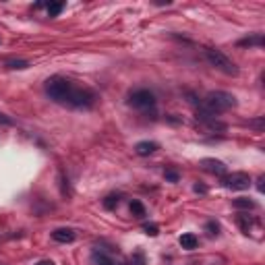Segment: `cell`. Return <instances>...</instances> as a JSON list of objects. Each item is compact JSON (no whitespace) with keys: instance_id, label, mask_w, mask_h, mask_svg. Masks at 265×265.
Here are the masks:
<instances>
[{"instance_id":"obj_1","label":"cell","mask_w":265,"mask_h":265,"mask_svg":"<svg viewBox=\"0 0 265 265\" xmlns=\"http://www.w3.org/2000/svg\"><path fill=\"white\" fill-rule=\"evenodd\" d=\"M44 91L52 101H56L60 106H69V108H77V110L93 108L97 101V93L93 89L75 85V81L60 77V75L50 77L44 83Z\"/></svg>"},{"instance_id":"obj_2","label":"cell","mask_w":265,"mask_h":265,"mask_svg":"<svg viewBox=\"0 0 265 265\" xmlns=\"http://www.w3.org/2000/svg\"><path fill=\"white\" fill-rule=\"evenodd\" d=\"M236 95L228 93V91H209L203 101L199 104V110H205L207 114H222L226 110H232L236 108Z\"/></svg>"},{"instance_id":"obj_3","label":"cell","mask_w":265,"mask_h":265,"mask_svg":"<svg viewBox=\"0 0 265 265\" xmlns=\"http://www.w3.org/2000/svg\"><path fill=\"white\" fill-rule=\"evenodd\" d=\"M205 60L214 67V69H218L220 73H224V75H230V77H236L238 75V67L224 54L222 50H216V48H207L205 50Z\"/></svg>"},{"instance_id":"obj_4","label":"cell","mask_w":265,"mask_h":265,"mask_svg":"<svg viewBox=\"0 0 265 265\" xmlns=\"http://www.w3.org/2000/svg\"><path fill=\"white\" fill-rule=\"evenodd\" d=\"M129 106L137 110H149V108H155V93L141 87V89H135L129 93Z\"/></svg>"},{"instance_id":"obj_5","label":"cell","mask_w":265,"mask_h":265,"mask_svg":"<svg viewBox=\"0 0 265 265\" xmlns=\"http://www.w3.org/2000/svg\"><path fill=\"white\" fill-rule=\"evenodd\" d=\"M222 187L230 191H247L251 187V176L247 172H232L222 176Z\"/></svg>"},{"instance_id":"obj_6","label":"cell","mask_w":265,"mask_h":265,"mask_svg":"<svg viewBox=\"0 0 265 265\" xmlns=\"http://www.w3.org/2000/svg\"><path fill=\"white\" fill-rule=\"evenodd\" d=\"M199 166L209 172V174H216V176H224L228 172V166L222 162V160H216V157H203V160L199 162Z\"/></svg>"},{"instance_id":"obj_7","label":"cell","mask_w":265,"mask_h":265,"mask_svg":"<svg viewBox=\"0 0 265 265\" xmlns=\"http://www.w3.org/2000/svg\"><path fill=\"white\" fill-rule=\"evenodd\" d=\"M236 222H238L240 230H242L247 236H249V234H253V232H263V228H261V220H257V218H253V216H249V214L238 216V218H236Z\"/></svg>"},{"instance_id":"obj_8","label":"cell","mask_w":265,"mask_h":265,"mask_svg":"<svg viewBox=\"0 0 265 265\" xmlns=\"http://www.w3.org/2000/svg\"><path fill=\"white\" fill-rule=\"evenodd\" d=\"M77 238L75 230L73 228H56L52 232V240L54 242H60V244H67V242H73Z\"/></svg>"},{"instance_id":"obj_9","label":"cell","mask_w":265,"mask_h":265,"mask_svg":"<svg viewBox=\"0 0 265 265\" xmlns=\"http://www.w3.org/2000/svg\"><path fill=\"white\" fill-rule=\"evenodd\" d=\"M157 149H160V145H157L155 141H139L135 145V153L141 155V157H147V155H153Z\"/></svg>"},{"instance_id":"obj_10","label":"cell","mask_w":265,"mask_h":265,"mask_svg":"<svg viewBox=\"0 0 265 265\" xmlns=\"http://www.w3.org/2000/svg\"><path fill=\"white\" fill-rule=\"evenodd\" d=\"M263 44H265V35L263 33H253V35H247V37L238 39L240 48H263Z\"/></svg>"},{"instance_id":"obj_11","label":"cell","mask_w":265,"mask_h":265,"mask_svg":"<svg viewBox=\"0 0 265 265\" xmlns=\"http://www.w3.org/2000/svg\"><path fill=\"white\" fill-rule=\"evenodd\" d=\"M178 242H180V247H182L185 251H193V249H197V247H199V238H197L195 234H191V232L182 234V236L178 238Z\"/></svg>"},{"instance_id":"obj_12","label":"cell","mask_w":265,"mask_h":265,"mask_svg":"<svg viewBox=\"0 0 265 265\" xmlns=\"http://www.w3.org/2000/svg\"><path fill=\"white\" fill-rule=\"evenodd\" d=\"M232 207H234V209H247V211H249V209H255L257 203H255L253 199H249V197H238V199L232 201Z\"/></svg>"},{"instance_id":"obj_13","label":"cell","mask_w":265,"mask_h":265,"mask_svg":"<svg viewBox=\"0 0 265 265\" xmlns=\"http://www.w3.org/2000/svg\"><path fill=\"white\" fill-rule=\"evenodd\" d=\"M5 67L11 69V71H23V69H29V63L23 60V58H11V60L5 63Z\"/></svg>"},{"instance_id":"obj_14","label":"cell","mask_w":265,"mask_h":265,"mask_svg":"<svg viewBox=\"0 0 265 265\" xmlns=\"http://www.w3.org/2000/svg\"><path fill=\"white\" fill-rule=\"evenodd\" d=\"M65 7H67L65 3H48V7H46L48 9V17H58L65 11Z\"/></svg>"},{"instance_id":"obj_15","label":"cell","mask_w":265,"mask_h":265,"mask_svg":"<svg viewBox=\"0 0 265 265\" xmlns=\"http://www.w3.org/2000/svg\"><path fill=\"white\" fill-rule=\"evenodd\" d=\"M131 214L135 218H145V207L141 201H131Z\"/></svg>"},{"instance_id":"obj_16","label":"cell","mask_w":265,"mask_h":265,"mask_svg":"<svg viewBox=\"0 0 265 265\" xmlns=\"http://www.w3.org/2000/svg\"><path fill=\"white\" fill-rule=\"evenodd\" d=\"M118 203H120V195H108L104 199V207L106 209H116Z\"/></svg>"},{"instance_id":"obj_17","label":"cell","mask_w":265,"mask_h":265,"mask_svg":"<svg viewBox=\"0 0 265 265\" xmlns=\"http://www.w3.org/2000/svg\"><path fill=\"white\" fill-rule=\"evenodd\" d=\"M93 261L97 263V265H114V261L108 257V255H106V253H93Z\"/></svg>"},{"instance_id":"obj_18","label":"cell","mask_w":265,"mask_h":265,"mask_svg":"<svg viewBox=\"0 0 265 265\" xmlns=\"http://www.w3.org/2000/svg\"><path fill=\"white\" fill-rule=\"evenodd\" d=\"M205 230H207L211 236H216V234H220V224H218L216 220H209V222L205 224Z\"/></svg>"},{"instance_id":"obj_19","label":"cell","mask_w":265,"mask_h":265,"mask_svg":"<svg viewBox=\"0 0 265 265\" xmlns=\"http://www.w3.org/2000/svg\"><path fill=\"white\" fill-rule=\"evenodd\" d=\"M143 232L147 236H157V234H160V226H157V224H143Z\"/></svg>"},{"instance_id":"obj_20","label":"cell","mask_w":265,"mask_h":265,"mask_svg":"<svg viewBox=\"0 0 265 265\" xmlns=\"http://www.w3.org/2000/svg\"><path fill=\"white\" fill-rule=\"evenodd\" d=\"M164 176H166V180H168V182H178V180H180L178 170H166V172H164Z\"/></svg>"},{"instance_id":"obj_21","label":"cell","mask_w":265,"mask_h":265,"mask_svg":"<svg viewBox=\"0 0 265 265\" xmlns=\"http://www.w3.org/2000/svg\"><path fill=\"white\" fill-rule=\"evenodd\" d=\"M0 125H5V127H11V125H15V120H13L11 116H7V114H3V112H0Z\"/></svg>"},{"instance_id":"obj_22","label":"cell","mask_w":265,"mask_h":265,"mask_svg":"<svg viewBox=\"0 0 265 265\" xmlns=\"http://www.w3.org/2000/svg\"><path fill=\"white\" fill-rule=\"evenodd\" d=\"M193 191H195V193H207V187H203V185H195V187H193Z\"/></svg>"},{"instance_id":"obj_23","label":"cell","mask_w":265,"mask_h":265,"mask_svg":"<svg viewBox=\"0 0 265 265\" xmlns=\"http://www.w3.org/2000/svg\"><path fill=\"white\" fill-rule=\"evenodd\" d=\"M35 265H56L54 261H48V259H44V261H37Z\"/></svg>"},{"instance_id":"obj_24","label":"cell","mask_w":265,"mask_h":265,"mask_svg":"<svg viewBox=\"0 0 265 265\" xmlns=\"http://www.w3.org/2000/svg\"><path fill=\"white\" fill-rule=\"evenodd\" d=\"M263 180H265V176H261V178H259V185H257V189H259V191H263Z\"/></svg>"},{"instance_id":"obj_25","label":"cell","mask_w":265,"mask_h":265,"mask_svg":"<svg viewBox=\"0 0 265 265\" xmlns=\"http://www.w3.org/2000/svg\"><path fill=\"white\" fill-rule=\"evenodd\" d=\"M0 265H7V263H3V261H0Z\"/></svg>"}]
</instances>
